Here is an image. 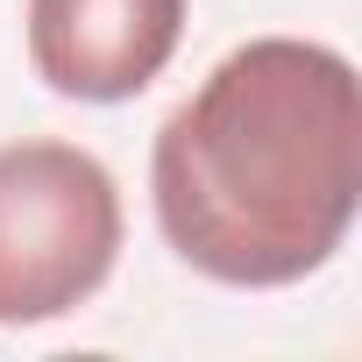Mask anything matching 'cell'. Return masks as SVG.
Instances as JSON below:
<instances>
[{
	"label": "cell",
	"instance_id": "obj_1",
	"mask_svg": "<svg viewBox=\"0 0 362 362\" xmlns=\"http://www.w3.org/2000/svg\"><path fill=\"white\" fill-rule=\"evenodd\" d=\"M163 249L228 291L320 277L362 206V86L334 43H235L149 142Z\"/></svg>",
	"mask_w": 362,
	"mask_h": 362
},
{
	"label": "cell",
	"instance_id": "obj_2",
	"mask_svg": "<svg viewBox=\"0 0 362 362\" xmlns=\"http://www.w3.org/2000/svg\"><path fill=\"white\" fill-rule=\"evenodd\" d=\"M114 170L57 135L0 142V327H50L93 305L121 263Z\"/></svg>",
	"mask_w": 362,
	"mask_h": 362
},
{
	"label": "cell",
	"instance_id": "obj_3",
	"mask_svg": "<svg viewBox=\"0 0 362 362\" xmlns=\"http://www.w3.org/2000/svg\"><path fill=\"white\" fill-rule=\"evenodd\" d=\"M29 71L78 107H121L185 43V0H29Z\"/></svg>",
	"mask_w": 362,
	"mask_h": 362
}]
</instances>
